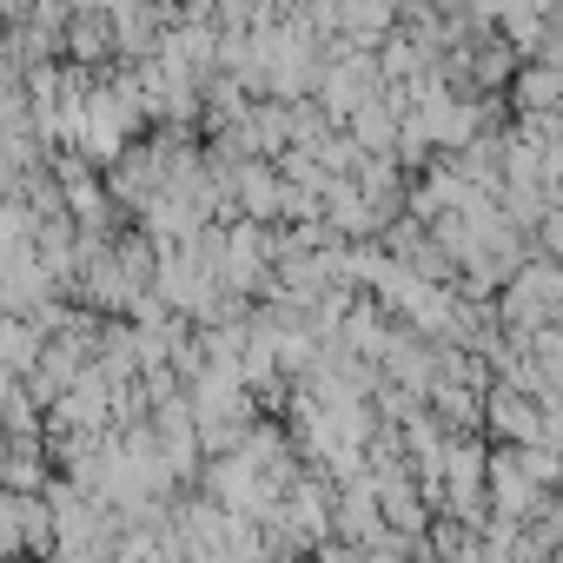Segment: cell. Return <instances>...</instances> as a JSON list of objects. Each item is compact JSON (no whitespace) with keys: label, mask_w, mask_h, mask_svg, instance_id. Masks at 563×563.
Masks as SVG:
<instances>
[{"label":"cell","mask_w":563,"mask_h":563,"mask_svg":"<svg viewBox=\"0 0 563 563\" xmlns=\"http://www.w3.org/2000/svg\"><path fill=\"white\" fill-rule=\"evenodd\" d=\"M34 8H41V0H0V21H8V27H21Z\"/></svg>","instance_id":"2"},{"label":"cell","mask_w":563,"mask_h":563,"mask_svg":"<svg viewBox=\"0 0 563 563\" xmlns=\"http://www.w3.org/2000/svg\"><path fill=\"white\" fill-rule=\"evenodd\" d=\"M517 100H523V113H550V107H563V74H556L550 60H530V67L517 74Z\"/></svg>","instance_id":"1"}]
</instances>
